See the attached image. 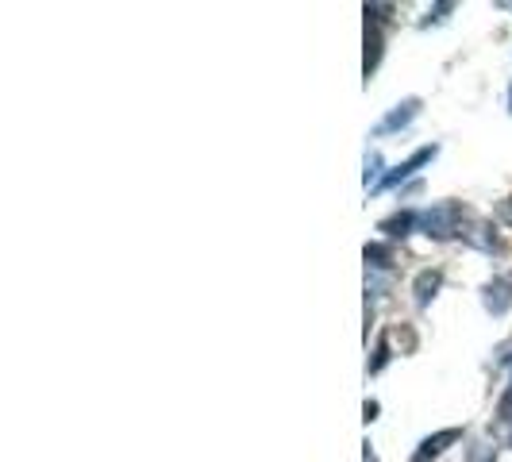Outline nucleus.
I'll return each mask as SVG.
<instances>
[{
  "instance_id": "obj_1",
  "label": "nucleus",
  "mask_w": 512,
  "mask_h": 462,
  "mask_svg": "<svg viewBox=\"0 0 512 462\" xmlns=\"http://www.w3.org/2000/svg\"><path fill=\"white\" fill-rule=\"evenodd\" d=\"M466 216H470V212H466L459 201H439V205L420 212V228L416 231H424V235H432V239H455V235L462 239Z\"/></svg>"
},
{
  "instance_id": "obj_2",
  "label": "nucleus",
  "mask_w": 512,
  "mask_h": 462,
  "mask_svg": "<svg viewBox=\"0 0 512 462\" xmlns=\"http://www.w3.org/2000/svg\"><path fill=\"white\" fill-rule=\"evenodd\" d=\"M436 154H439L436 143H432V147H420V151L412 154L409 162H401V166H393V174H385V178L378 181V193H385V189H393V185H401V181H409L412 174H416L420 166H428V162H432Z\"/></svg>"
},
{
  "instance_id": "obj_3",
  "label": "nucleus",
  "mask_w": 512,
  "mask_h": 462,
  "mask_svg": "<svg viewBox=\"0 0 512 462\" xmlns=\"http://www.w3.org/2000/svg\"><path fill=\"white\" fill-rule=\"evenodd\" d=\"M462 439V428H443V432H436V436H428L416 451H412V462H432V459H439L451 443H459Z\"/></svg>"
},
{
  "instance_id": "obj_4",
  "label": "nucleus",
  "mask_w": 512,
  "mask_h": 462,
  "mask_svg": "<svg viewBox=\"0 0 512 462\" xmlns=\"http://www.w3.org/2000/svg\"><path fill=\"white\" fill-rule=\"evenodd\" d=\"M420 116V101L416 97H409V101H401L385 120H378V128H374V135H393V131H401V128H409L412 120Z\"/></svg>"
},
{
  "instance_id": "obj_5",
  "label": "nucleus",
  "mask_w": 512,
  "mask_h": 462,
  "mask_svg": "<svg viewBox=\"0 0 512 462\" xmlns=\"http://www.w3.org/2000/svg\"><path fill=\"white\" fill-rule=\"evenodd\" d=\"M482 305H486V312H493V316H505V312L512 308L509 278H493V282H486V289H482Z\"/></svg>"
},
{
  "instance_id": "obj_6",
  "label": "nucleus",
  "mask_w": 512,
  "mask_h": 462,
  "mask_svg": "<svg viewBox=\"0 0 512 462\" xmlns=\"http://www.w3.org/2000/svg\"><path fill=\"white\" fill-rule=\"evenodd\" d=\"M439 285H443V274L439 270H424L416 285H412V293H416V305H432L439 293Z\"/></svg>"
},
{
  "instance_id": "obj_7",
  "label": "nucleus",
  "mask_w": 512,
  "mask_h": 462,
  "mask_svg": "<svg viewBox=\"0 0 512 462\" xmlns=\"http://www.w3.org/2000/svg\"><path fill=\"white\" fill-rule=\"evenodd\" d=\"M420 228V212H397V216H389V220H382V231L389 235V239H397V235H409V231Z\"/></svg>"
},
{
  "instance_id": "obj_8",
  "label": "nucleus",
  "mask_w": 512,
  "mask_h": 462,
  "mask_svg": "<svg viewBox=\"0 0 512 462\" xmlns=\"http://www.w3.org/2000/svg\"><path fill=\"white\" fill-rule=\"evenodd\" d=\"M389 258H393V251H389V247H382V243L366 247V266H374V270H389V266H393Z\"/></svg>"
},
{
  "instance_id": "obj_9",
  "label": "nucleus",
  "mask_w": 512,
  "mask_h": 462,
  "mask_svg": "<svg viewBox=\"0 0 512 462\" xmlns=\"http://www.w3.org/2000/svg\"><path fill=\"white\" fill-rule=\"evenodd\" d=\"M385 362H389V339L382 335V339H378V359L370 362V374H382Z\"/></svg>"
},
{
  "instance_id": "obj_10",
  "label": "nucleus",
  "mask_w": 512,
  "mask_h": 462,
  "mask_svg": "<svg viewBox=\"0 0 512 462\" xmlns=\"http://www.w3.org/2000/svg\"><path fill=\"white\" fill-rule=\"evenodd\" d=\"M378 170H382V158L370 154V158H366V185H370V178H378Z\"/></svg>"
},
{
  "instance_id": "obj_11",
  "label": "nucleus",
  "mask_w": 512,
  "mask_h": 462,
  "mask_svg": "<svg viewBox=\"0 0 512 462\" xmlns=\"http://www.w3.org/2000/svg\"><path fill=\"white\" fill-rule=\"evenodd\" d=\"M366 420H378V401H366Z\"/></svg>"
},
{
  "instance_id": "obj_12",
  "label": "nucleus",
  "mask_w": 512,
  "mask_h": 462,
  "mask_svg": "<svg viewBox=\"0 0 512 462\" xmlns=\"http://www.w3.org/2000/svg\"><path fill=\"white\" fill-rule=\"evenodd\" d=\"M501 216H505V220H509V224H512V197H509V201H505V205H501Z\"/></svg>"
},
{
  "instance_id": "obj_13",
  "label": "nucleus",
  "mask_w": 512,
  "mask_h": 462,
  "mask_svg": "<svg viewBox=\"0 0 512 462\" xmlns=\"http://www.w3.org/2000/svg\"><path fill=\"white\" fill-rule=\"evenodd\" d=\"M509 112H512V89H509Z\"/></svg>"
},
{
  "instance_id": "obj_14",
  "label": "nucleus",
  "mask_w": 512,
  "mask_h": 462,
  "mask_svg": "<svg viewBox=\"0 0 512 462\" xmlns=\"http://www.w3.org/2000/svg\"><path fill=\"white\" fill-rule=\"evenodd\" d=\"M505 401H512V389H509V397H505Z\"/></svg>"
}]
</instances>
